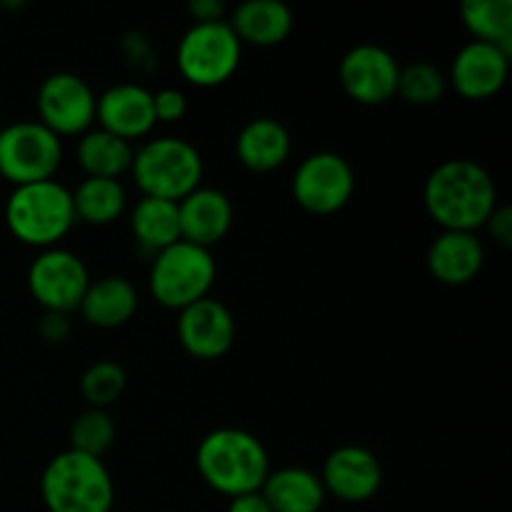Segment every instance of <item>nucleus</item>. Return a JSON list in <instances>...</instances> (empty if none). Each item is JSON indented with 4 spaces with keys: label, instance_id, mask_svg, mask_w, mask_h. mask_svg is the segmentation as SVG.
Segmentation results:
<instances>
[{
    "label": "nucleus",
    "instance_id": "nucleus-4",
    "mask_svg": "<svg viewBox=\"0 0 512 512\" xmlns=\"http://www.w3.org/2000/svg\"><path fill=\"white\" fill-rule=\"evenodd\" d=\"M8 230L25 245L55 248L75 223L73 195L58 180L15 185L5 203Z\"/></svg>",
    "mask_w": 512,
    "mask_h": 512
},
{
    "label": "nucleus",
    "instance_id": "nucleus-2",
    "mask_svg": "<svg viewBox=\"0 0 512 512\" xmlns=\"http://www.w3.org/2000/svg\"><path fill=\"white\" fill-rule=\"evenodd\" d=\"M195 465L205 485L228 498L258 493L270 473L265 445L240 428H218L205 435L195 450Z\"/></svg>",
    "mask_w": 512,
    "mask_h": 512
},
{
    "label": "nucleus",
    "instance_id": "nucleus-19",
    "mask_svg": "<svg viewBox=\"0 0 512 512\" xmlns=\"http://www.w3.org/2000/svg\"><path fill=\"white\" fill-rule=\"evenodd\" d=\"M78 310L95 328H120L138 310V290L123 275H103L90 280Z\"/></svg>",
    "mask_w": 512,
    "mask_h": 512
},
{
    "label": "nucleus",
    "instance_id": "nucleus-28",
    "mask_svg": "<svg viewBox=\"0 0 512 512\" xmlns=\"http://www.w3.org/2000/svg\"><path fill=\"white\" fill-rule=\"evenodd\" d=\"M125 383V370L115 360H98L90 368H85L83 378H80V393L88 400L90 408L108 410L115 400L123 395Z\"/></svg>",
    "mask_w": 512,
    "mask_h": 512
},
{
    "label": "nucleus",
    "instance_id": "nucleus-11",
    "mask_svg": "<svg viewBox=\"0 0 512 512\" xmlns=\"http://www.w3.org/2000/svg\"><path fill=\"white\" fill-rule=\"evenodd\" d=\"M98 95L80 75L58 70L50 73L38 88V115L55 135H83L95 120Z\"/></svg>",
    "mask_w": 512,
    "mask_h": 512
},
{
    "label": "nucleus",
    "instance_id": "nucleus-20",
    "mask_svg": "<svg viewBox=\"0 0 512 512\" xmlns=\"http://www.w3.org/2000/svg\"><path fill=\"white\" fill-rule=\"evenodd\" d=\"M288 128L275 118H253L240 128L238 140H235V153L238 160L248 170L255 173H270L278 170L290 155Z\"/></svg>",
    "mask_w": 512,
    "mask_h": 512
},
{
    "label": "nucleus",
    "instance_id": "nucleus-15",
    "mask_svg": "<svg viewBox=\"0 0 512 512\" xmlns=\"http://www.w3.org/2000/svg\"><path fill=\"white\" fill-rule=\"evenodd\" d=\"M510 53L500 45L470 40L453 58L450 80L468 100H485L498 93L508 80Z\"/></svg>",
    "mask_w": 512,
    "mask_h": 512
},
{
    "label": "nucleus",
    "instance_id": "nucleus-9",
    "mask_svg": "<svg viewBox=\"0 0 512 512\" xmlns=\"http://www.w3.org/2000/svg\"><path fill=\"white\" fill-rule=\"evenodd\" d=\"M355 193V170L343 155L320 150L300 160L293 175V198L313 215H333Z\"/></svg>",
    "mask_w": 512,
    "mask_h": 512
},
{
    "label": "nucleus",
    "instance_id": "nucleus-35",
    "mask_svg": "<svg viewBox=\"0 0 512 512\" xmlns=\"http://www.w3.org/2000/svg\"><path fill=\"white\" fill-rule=\"evenodd\" d=\"M110 512H115V510H110Z\"/></svg>",
    "mask_w": 512,
    "mask_h": 512
},
{
    "label": "nucleus",
    "instance_id": "nucleus-29",
    "mask_svg": "<svg viewBox=\"0 0 512 512\" xmlns=\"http://www.w3.org/2000/svg\"><path fill=\"white\" fill-rule=\"evenodd\" d=\"M445 85H448L445 75L435 65L420 60V63L400 65L395 95L408 100L410 105H433L443 98Z\"/></svg>",
    "mask_w": 512,
    "mask_h": 512
},
{
    "label": "nucleus",
    "instance_id": "nucleus-26",
    "mask_svg": "<svg viewBox=\"0 0 512 512\" xmlns=\"http://www.w3.org/2000/svg\"><path fill=\"white\" fill-rule=\"evenodd\" d=\"M463 25L475 40L500 45L510 53L512 45V3L510 0H463L460 5Z\"/></svg>",
    "mask_w": 512,
    "mask_h": 512
},
{
    "label": "nucleus",
    "instance_id": "nucleus-30",
    "mask_svg": "<svg viewBox=\"0 0 512 512\" xmlns=\"http://www.w3.org/2000/svg\"><path fill=\"white\" fill-rule=\"evenodd\" d=\"M153 113L160 123H178L188 113V98L178 88H163L153 93Z\"/></svg>",
    "mask_w": 512,
    "mask_h": 512
},
{
    "label": "nucleus",
    "instance_id": "nucleus-5",
    "mask_svg": "<svg viewBox=\"0 0 512 512\" xmlns=\"http://www.w3.org/2000/svg\"><path fill=\"white\" fill-rule=\"evenodd\" d=\"M130 170L143 195L178 203L195 188H200L203 158L188 140L155 138L133 150Z\"/></svg>",
    "mask_w": 512,
    "mask_h": 512
},
{
    "label": "nucleus",
    "instance_id": "nucleus-33",
    "mask_svg": "<svg viewBox=\"0 0 512 512\" xmlns=\"http://www.w3.org/2000/svg\"><path fill=\"white\" fill-rule=\"evenodd\" d=\"M188 10L195 23H215V20H223L225 13H228L223 0H190Z\"/></svg>",
    "mask_w": 512,
    "mask_h": 512
},
{
    "label": "nucleus",
    "instance_id": "nucleus-16",
    "mask_svg": "<svg viewBox=\"0 0 512 512\" xmlns=\"http://www.w3.org/2000/svg\"><path fill=\"white\" fill-rule=\"evenodd\" d=\"M95 120L100 128L123 140L143 138L158 123L153 113V93L138 83H118L98 95Z\"/></svg>",
    "mask_w": 512,
    "mask_h": 512
},
{
    "label": "nucleus",
    "instance_id": "nucleus-18",
    "mask_svg": "<svg viewBox=\"0 0 512 512\" xmlns=\"http://www.w3.org/2000/svg\"><path fill=\"white\" fill-rule=\"evenodd\" d=\"M485 248L468 230H443L428 248V270L443 285H465L480 273Z\"/></svg>",
    "mask_w": 512,
    "mask_h": 512
},
{
    "label": "nucleus",
    "instance_id": "nucleus-31",
    "mask_svg": "<svg viewBox=\"0 0 512 512\" xmlns=\"http://www.w3.org/2000/svg\"><path fill=\"white\" fill-rule=\"evenodd\" d=\"M70 320H68V313H53V310H45L43 318H40V335H43V340H48V343H63V340H68L70 335Z\"/></svg>",
    "mask_w": 512,
    "mask_h": 512
},
{
    "label": "nucleus",
    "instance_id": "nucleus-24",
    "mask_svg": "<svg viewBox=\"0 0 512 512\" xmlns=\"http://www.w3.org/2000/svg\"><path fill=\"white\" fill-rule=\"evenodd\" d=\"M130 228H133L135 238L140 245L148 250H163L168 245L180 240V218H178V203L163 198H143L135 203L133 213H130Z\"/></svg>",
    "mask_w": 512,
    "mask_h": 512
},
{
    "label": "nucleus",
    "instance_id": "nucleus-7",
    "mask_svg": "<svg viewBox=\"0 0 512 512\" xmlns=\"http://www.w3.org/2000/svg\"><path fill=\"white\" fill-rule=\"evenodd\" d=\"M243 55V43L228 20L193 23L178 43V68L185 80L200 88H213L233 78Z\"/></svg>",
    "mask_w": 512,
    "mask_h": 512
},
{
    "label": "nucleus",
    "instance_id": "nucleus-14",
    "mask_svg": "<svg viewBox=\"0 0 512 512\" xmlns=\"http://www.w3.org/2000/svg\"><path fill=\"white\" fill-rule=\"evenodd\" d=\"M320 483L325 493L343 503H365L383 485V468L375 453L363 445H343L325 458Z\"/></svg>",
    "mask_w": 512,
    "mask_h": 512
},
{
    "label": "nucleus",
    "instance_id": "nucleus-17",
    "mask_svg": "<svg viewBox=\"0 0 512 512\" xmlns=\"http://www.w3.org/2000/svg\"><path fill=\"white\" fill-rule=\"evenodd\" d=\"M178 218L180 240L210 250L228 235L233 225V203L223 190L200 185L178 200Z\"/></svg>",
    "mask_w": 512,
    "mask_h": 512
},
{
    "label": "nucleus",
    "instance_id": "nucleus-21",
    "mask_svg": "<svg viewBox=\"0 0 512 512\" xmlns=\"http://www.w3.org/2000/svg\"><path fill=\"white\" fill-rule=\"evenodd\" d=\"M230 28L240 43H253L260 48L283 43L293 30V10L283 0H243L235 5Z\"/></svg>",
    "mask_w": 512,
    "mask_h": 512
},
{
    "label": "nucleus",
    "instance_id": "nucleus-3",
    "mask_svg": "<svg viewBox=\"0 0 512 512\" xmlns=\"http://www.w3.org/2000/svg\"><path fill=\"white\" fill-rule=\"evenodd\" d=\"M40 498L48 512H110L115 488L100 458L65 450L40 475Z\"/></svg>",
    "mask_w": 512,
    "mask_h": 512
},
{
    "label": "nucleus",
    "instance_id": "nucleus-10",
    "mask_svg": "<svg viewBox=\"0 0 512 512\" xmlns=\"http://www.w3.org/2000/svg\"><path fill=\"white\" fill-rule=\"evenodd\" d=\"M88 285L90 275L85 263L65 248H45L30 263L28 288L45 310L53 313L78 310Z\"/></svg>",
    "mask_w": 512,
    "mask_h": 512
},
{
    "label": "nucleus",
    "instance_id": "nucleus-32",
    "mask_svg": "<svg viewBox=\"0 0 512 512\" xmlns=\"http://www.w3.org/2000/svg\"><path fill=\"white\" fill-rule=\"evenodd\" d=\"M493 240H498L503 248L512 245V210L510 205H495V210L490 213V218L485 220Z\"/></svg>",
    "mask_w": 512,
    "mask_h": 512
},
{
    "label": "nucleus",
    "instance_id": "nucleus-22",
    "mask_svg": "<svg viewBox=\"0 0 512 512\" xmlns=\"http://www.w3.org/2000/svg\"><path fill=\"white\" fill-rule=\"evenodd\" d=\"M260 495L273 512H320L328 493L320 475L305 468H280L270 470Z\"/></svg>",
    "mask_w": 512,
    "mask_h": 512
},
{
    "label": "nucleus",
    "instance_id": "nucleus-13",
    "mask_svg": "<svg viewBox=\"0 0 512 512\" xmlns=\"http://www.w3.org/2000/svg\"><path fill=\"white\" fill-rule=\"evenodd\" d=\"M178 340L198 360L223 358L235 343V318L225 303L215 298L195 300L180 310Z\"/></svg>",
    "mask_w": 512,
    "mask_h": 512
},
{
    "label": "nucleus",
    "instance_id": "nucleus-34",
    "mask_svg": "<svg viewBox=\"0 0 512 512\" xmlns=\"http://www.w3.org/2000/svg\"><path fill=\"white\" fill-rule=\"evenodd\" d=\"M228 512H273L270 505L265 503V498L258 493H248V495H240V498H230Z\"/></svg>",
    "mask_w": 512,
    "mask_h": 512
},
{
    "label": "nucleus",
    "instance_id": "nucleus-12",
    "mask_svg": "<svg viewBox=\"0 0 512 512\" xmlns=\"http://www.w3.org/2000/svg\"><path fill=\"white\" fill-rule=\"evenodd\" d=\"M400 63L388 48L360 43L340 60V85L345 93L363 105H383L398 90Z\"/></svg>",
    "mask_w": 512,
    "mask_h": 512
},
{
    "label": "nucleus",
    "instance_id": "nucleus-25",
    "mask_svg": "<svg viewBox=\"0 0 512 512\" xmlns=\"http://www.w3.org/2000/svg\"><path fill=\"white\" fill-rule=\"evenodd\" d=\"M75 220L90 225H108L125 210V188L113 178H85L73 190Z\"/></svg>",
    "mask_w": 512,
    "mask_h": 512
},
{
    "label": "nucleus",
    "instance_id": "nucleus-6",
    "mask_svg": "<svg viewBox=\"0 0 512 512\" xmlns=\"http://www.w3.org/2000/svg\"><path fill=\"white\" fill-rule=\"evenodd\" d=\"M215 275L218 268L208 248L178 240L155 253L150 265V293L163 308L183 310L195 300L208 298Z\"/></svg>",
    "mask_w": 512,
    "mask_h": 512
},
{
    "label": "nucleus",
    "instance_id": "nucleus-8",
    "mask_svg": "<svg viewBox=\"0 0 512 512\" xmlns=\"http://www.w3.org/2000/svg\"><path fill=\"white\" fill-rule=\"evenodd\" d=\"M63 160V143L40 120H18L0 130V178L13 185L50 180Z\"/></svg>",
    "mask_w": 512,
    "mask_h": 512
},
{
    "label": "nucleus",
    "instance_id": "nucleus-23",
    "mask_svg": "<svg viewBox=\"0 0 512 512\" xmlns=\"http://www.w3.org/2000/svg\"><path fill=\"white\" fill-rule=\"evenodd\" d=\"M78 163L88 178H113L128 173L133 163V145L103 128L85 130L78 140Z\"/></svg>",
    "mask_w": 512,
    "mask_h": 512
},
{
    "label": "nucleus",
    "instance_id": "nucleus-1",
    "mask_svg": "<svg viewBox=\"0 0 512 512\" xmlns=\"http://www.w3.org/2000/svg\"><path fill=\"white\" fill-rule=\"evenodd\" d=\"M423 203L443 230L475 233L498 205V188L483 165L468 158H453L428 175Z\"/></svg>",
    "mask_w": 512,
    "mask_h": 512
},
{
    "label": "nucleus",
    "instance_id": "nucleus-27",
    "mask_svg": "<svg viewBox=\"0 0 512 512\" xmlns=\"http://www.w3.org/2000/svg\"><path fill=\"white\" fill-rule=\"evenodd\" d=\"M115 443V423L108 410L88 408L73 420L70 425V450L90 455V458H103Z\"/></svg>",
    "mask_w": 512,
    "mask_h": 512
}]
</instances>
